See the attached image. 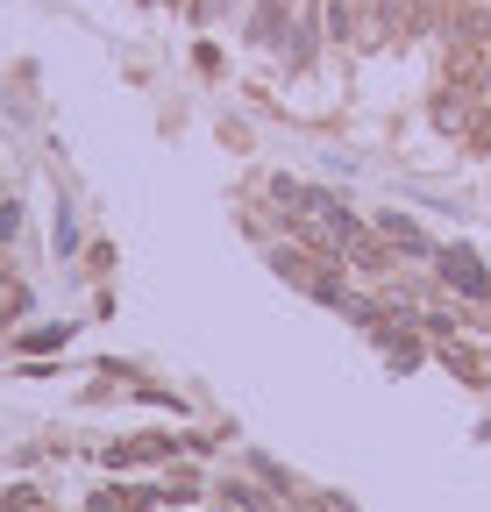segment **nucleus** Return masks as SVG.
<instances>
[{"instance_id": "nucleus-12", "label": "nucleus", "mask_w": 491, "mask_h": 512, "mask_svg": "<svg viewBox=\"0 0 491 512\" xmlns=\"http://www.w3.org/2000/svg\"><path fill=\"white\" fill-rule=\"evenodd\" d=\"M463 143H470V150H477V157H484V150H491V107H477V114H470V121H463Z\"/></svg>"}, {"instance_id": "nucleus-9", "label": "nucleus", "mask_w": 491, "mask_h": 512, "mask_svg": "<svg viewBox=\"0 0 491 512\" xmlns=\"http://www.w3.org/2000/svg\"><path fill=\"white\" fill-rule=\"evenodd\" d=\"M442 363H449L463 384H484V377H491V370H484V356H477V349H463V342H442Z\"/></svg>"}, {"instance_id": "nucleus-11", "label": "nucleus", "mask_w": 491, "mask_h": 512, "mask_svg": "<svg viewBox=\"0 0 491 512\" xmlns=\"http://www.w3.org/2000/svg\"><path fill=\"white\" fill-rule=\"evenodd\" d=\"M378 342L392 349V363H399V370H406V363H420V342H413V335H399V328H378Z\"/></svg>"}, {"instance_id": "nucleus-14", "label": "nucleus", "mask_w": 491, "mask_h": 512, "mask_svg": "<svg viewBox=\"0 0 491 512\" xmlns=\"http://www.w3.org/2000/svg\"><path fill=\"white\" fill-rule=\"evenodd\" d=\"M8 235H15V207H8V200H0V242H8Z\"/></svg>"}, {"instance_id": "nucleus-2", "label": "nucleus", "mask_w": 491, "mask_h": 512, "mask_svg": "<svg viewBox=\"0 0 491 512\" xmlns=\"http://www.w3.org/2000/svg\"><path fill=\"white\" fill-rule=\"evenodd\" d=\"M271 264H278V278H285V285H299V292H314L321 306H342V278H335V271L321 264L314 249H278Z\"/></svg>"}, {"instance_id": "nucleus-13", "label": "nucleus", "mask_w": 491, "mask_h": 512, "mask_svg": "<svg viewBox=\"0 0 491 512\" xmlns=\"http://www.w3.org/2000/svg\"><path fill=\"white\" fill-rule=\"evenodd\" d=\"M0 512H43V491H29V484H22V491L0 498Z\"/></svg>"}, {"instance_id": "nucleus-6", "label": "nucleus", "mask_w": 491, "mask_h": 512, "mask_svg": "<svg viewBox=\"0 0 491 512\" xmlns=\"http://www.w3.org/2000/svg\"><path fill=\"white\" fill-rule=\"evenodd\" d=\"M392 256H399V249H392L378 228H363V235L349 242V264H356V271H392Z\"/></svg>"}, {"instance_id": "nucleus-3", "label": "nucleus", "mask_w": 491, "mask_h": 512, "mask_svg": "<svg viewBox=\"0 0 491 512\" xmlns=\"http://www.w3.org/2000/svg\"><path fill=\"white\" fill-rule=\"evenodd\" d=\"M442 86H456L463 100H484V93H491V50H456V43H449Z\"/></svg>"}, {"instance_id": "nucleus-5", "label": "nucleus", "mask_w": 491, "mask_h": 512, "mask_svg": "<svg viewBox=\"0 0 491 512\" xmlns=\"http://www.w3.org/2000/svg\"><path fill=\"white\" fill-rule=\"evenodd\" d=\"M442 36H449L456 50H491V15H484V8H449Z\"/></svg>"}, {"instance_id": "nucleus-15", "label": "nucleus", "mask_w": 491, "mask_h": 512, "mask_svg": "<svg viewBox=\"0 0 491 512\" xmlns=\"http://www.w3.org/2000/svg\"><path fill=\"white\" fill-rule=\"evenodd\" d=\"M0 278H8V256H0Z\"/></svg>"}, {"instance_id": "nucleus-8", "label": "nucleus", "mask_w": 491, "mask_h": 512, "mask_svg": "<svg viewBox=\"0 0 491 512\" xmlns=\"http://www.w3.org/2000/svg\"><path fill=\"white\" fill-rule=\"evenodd\" d=\"M171 448V434H143V441H121V448H107V463H157Z\"/></svg>"}, {"instance_id": "nucleus-1", "label": "nucleus", "mask_w": 491, "mask_h": 512, "mask_svg": "<svg viewBox=\"0 0 491 512\" xmlns=\"http://www.w3.org/2000/svg\"><path fill=\"white\" fill-rule=\"evenodd\" d=\"M285 221H292V228H299L306 242H314L321 256H335V264L349 256V242L363 235V221H356V214H349V207L335 200V192H299V207H292Z\"/></svg>"}, {"instance_id": "nucleus-7", "label": "nucleus", "mask_w": 491, "mask_h": 512, "mask_svg": "<svg viewBox=\"0 0 491 512\" xmlns=\"http://www.w3.org/2000/svg\"><path fill=\"white\" fill-rule=\"evenodd\" d=\"M378 235H385L392 249H406V256H427V235H420L406 214H385V221H378Z\"/></svg>"}, {"instance_id": "nucleus-4", "label": "nucleus", "mask_w": 491, "mask_h": 512, "mask_svg": "<svg viewBox=\"0 0 491 512\" xmlns=\"http://www.w3.org/2000/svg\"><path fill=\"white\" fill-rule=\"evenodd\" d=\"M442 278L463 292V299H491V278H484V264L470 249H442Z\"/></svg>"}, {"instance_id": "nucleus-10", "label": "nucleus", "mask_w": 491, "mask_h": 512, "mask_svg": "<svg viewBox=\"0 0 491 512\" xmlns=\"http://www.w3.org/2000/svg\"><path fill=\"white\" fill-rule=\"evenodd\" d=\"M463 121H470V100H463V93L449 86V93L435 100V128H442V136H456V128H463Z\"/></svg>"}]
</instances>
